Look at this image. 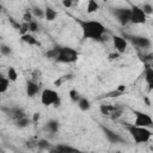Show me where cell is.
<instances>
[{"label":"cell","instance_id":"37","mask_svg":"<svg viewBox=\"0 0 153 153\" xmlns=\"http://www.w3.org/2000/svg\"><path fill=\"white\" fill-rule=\"evenodd\" d=\"M39 78H41V72H39V71H35V72H33V80L39 79Z\"/></svg>","mask_w":153,"mask_h":153},{"label":"cell","instance_id":"16","mask_svg":"<svg viewBox=\"0 0 153 153\" xmlns=\"http://www.w3.org/2000/svg\"><path fill=\"white\" fill-rule=\"evenodd\" d=\"M145 80H146L147 85L149 86V88L153 90V68L151 67V65H146V69H145Z\"/></svg>","mask_w":153,"mask_h":153},{"label":"cell","instance_id":"12","mask_svg":"<svg viewBox=\"0 0 153 153\" xmlns=\"http://www.w3.org/2000/svg\"><path fill=\"white\" fill-rule=\"evenodd\" d=\"M26 96L27 97H35L38 91H39V85L36 80L31 79V80H27L26 81Z\"/></svg>","mask_w":153,"mask_h":153},{"label":"cell","instance_id":"20","mask_svg":"<svg viewBox=\"0 0 153 153\" xmlns=\"http://www.w3.org/2000/svg\"><path fill=\"white\" fill-rule=\"evenodd\" d=\"M76 104H78V108L81 111H88L91 109V102L85 97H80V99H79V102Z\"/></svg>","mask_w":153,"mask_h":153},{"label":"cell","instance_id":"28","mask_svg":"<svg viewBox=\"0 0 153 153\" xmlns=\"http://www.w3.org/2000/svg\"><path fill=\"white\" fill-rule=\"evenodd\" d=\"M32 18H33V14H32L31 8H26V10L24 11V14H23V22L30 23L31 20H33Z\"/></svg>","mask_w":153,"mask_h":153},{"label":"cell","instance_id":"21","mask_svg":"<svg viewBox=\"0 0 153 153\" xmlns=\"http://www.w3.org/2000/svg\"><path fill=\"white\" fill-rule=\"evenodd\" d=\"M10 79L7 76H4L2 74L0 75V93H5L8 87H10Z\"/></svg>","mask_w":153,"mask_h":153},{"label":"cell","instance_id":"34","mask_svg":"<svg viewBox=\"0 0 153 153\" xmlns=\"http://www.w3.org/2000/svg\"><path fill=\"white\" fill-rule=\"evenodd\" d=\"M142 61H152L153 60V54H147V55H140Z\"/></svg>","mask_w":153,"mask_h":153},{"label":"cell","instance_id":"32","mask_svg":"<svg viewBox=\"0 0 153 153\" xmlns=\"http://www.w3.org/2000/svg\"><path fill=\"white\" fill-rule=\"evenodd\" d=\"M29 27H30V32H37L39 25H38V23H37L36 20H31V22L29 23Z\"/></svg>","mask_w":153,"mask_h":153},{"label":"cell","instance_id":"35","mask_svg":"<svg viewBox=\"0 0 153 153\" xmlns=\"http://www.w3.org/2000/svg\"><path fill=\"white\" fill-rule=\"evenodd\" d=\"M120 53L118 51H116V53H111V54H109V60L110 61H112V60H116V59H118L120 57Z\"/></svg>","mask_w":153,"mask_h":153},{"label":"cell","instance_id":"22","mask_svg":"<svg viewBox=\"0 0 153 153\" xmlns=\"http://www.w3.org/2000/svg\"><path fill=\"white\" fill-rule=\"evenodd\" d=\"M31 121H32V120L27 118V116H24V117H22V118H19V120L16 121V126H17L19 129H24V128H26V127L31 123Z\"/></svg>","mask_w":153,"mask_h":153},{"label":"cell","instance_id":"1","mask_svg":"<svg viewBox=\"0 0 153 153\" xmlns=\"http://www.w3.org/2000/svg\"><path fill=\"white\" fill-rule=\"evenodd\" d=\"M80 25L82 38L92 39V41H103V36L106 33V27L98 20H86V19H76Z\"/></svg>","mask_w":153,"mask_h":153},{"label":"cell","instance_id":"36","mask_svg":"<svg viewBox=\"0 0 153 153\" xmlns=\"http://www.w3.org/2000/svg\"><path fill=\"white\" fill-rule=\"evenodd\" d=\"M39 121V112H35L33 116H32V122L33 123H37Z\"/></svg>","mask_w":153,"mask_h":153},{"label":"cell","instance_id":"8","mask_svg":"<svg viewBox=\"0 0 153 153\" xmlns=\"http://www.w3.org/2000/svg\"><path fill=\"white\" fill-rule=\"evenodd\" d=\"M135 120H134V124L135 126H140V127H146V128H152L153 127V118L142 111L139 110H134L133 111Z\"/></svg>","mask_w":153,"mask_h":153},{"label":"cell","instance_id":"5","mask_svg":"<svg viewBox=\"0 0 153 153\" xmlns=\"http://www.w3.org/2000/svg\"><path fill=\"white\" fill-rule=\"evenodd\" d=\"M99 111L105 117H109L111 120H117L123 114V106L120 104L110 105V104H102L99 106Z\"/></svg>","mask_w":153,"mask_h":153},{"label":"cell","instance_id":"9","mask_svg":"<svg viewBox=\"0 0 153 153\" xmlns=\"http://www.w3.org/2000/svg\"><path fill=\"white\" fill-rule=\"evenodd\" d=\"M131 23L133 24H145L147 20V14L143 12L141 6L131 5Z\"/></svg>","mask_w":153,"mask_h":153},{"label":"cell","instance_id":"25","mask_svg":"<svg viewBox=\"0 0 153 153\" xmlns=\"http://www.w3.org/2000/svg\"><path fill=\"white\" fill-rule=\"evenodd\" d=\"M31 11H32L33 17H36V18H38V19L44 18V10H42L39 6H33V7L31 8Z\"/></svg>","mask_w":153,"mask_h":153},{"label":"cell","instance_id":"10","mask_svg":"<svg viewBox=\"0 0 153 153\" xmlns=\"http://www.w3.org/2000/svg\"><path fill=\"white\" fill-rule=\"evenodd\" d=\"M102 130H103V133H104V135H105V137L108 139L109 142H111V143H124V139L120 134H117L116 131H114V130H111V129H109L108 127H104V126H102Z\"/></svg>","mask_w":153,"mask_h":153},{"label":"cell","instance_id":"24","mask_svg":"<svg viewBox=\"0 0 153 153\" xmlns=\"http://www.w3.org/2000/svg\"><path fill=\"white\" fill-rule=\"evenodd\" d=\"M7 78H8L12 82L17 81V79H18V73H17V71H16L14 67H8V69H7Z\"/></svg>","mask_w":153,"mask_h":153},{"label":"cell","instance_id":"19","mask_svg":"<svg viewBox=\"0 0 153 153\" xmlns=\"http://www.w3.org/2000/svg\"><path fill=\"white\" fill-rule=\"evenodd\" d=\"M56 17H57V12L53 7H50V6L45 7V10H44V18H45V20L54 22L56 19Z\"/></svg>","mask_w":153,"mask_h":153},{"label":"cell","instance_id":"13","mask_svg":"<svg viewBox=\"0 0 153 153\" xmlns=\"http://www.w3.org/2000/svg\"><path fill=\"white\" fill-rule=\"evenodd\" d=\"M49 152H55V153H74V152H78V149L72 147V146H68V145H65V143H60V145H56V146L51 147L49 149Z\"/></svg>","mask_w":153,"mask_h":153},{"label":"cell","instance_id":"29","mask_svg":"<svg viewBox=\"0 0 153 153\" xmlns=\"http://www.w3.org/2000/svg\"><path fill=\"white\" fill-rule=\"evenodd\" d=\"M69 98H71V100L73 102V103H78L79 102V99H80V94H79V92L76 91V90H71L69 91Z\"/></svg>","mask_w":153,"mask_h":153},{"label":"cell","instance_id":"4","mask_svg":"<svg viewBox=\"0 0 153 153\" xmlns=\"http://www.w3.org/2000/svg\"><path fill=\"white\" fill-rule=\"evenodd\" d=\"M41 103L44 106H59L61 103V98L59 93L53 88H44L41 93Z\"/></svg>","mask_w":153,"mask_h":153},{"label":"cell","instance_id":"33","mask_svg":"<svg viewBox=\"0 0 153 153\" xmlns=\"http://www.w3.org/2000/svg\"><path fill=\"white\" fill-rule=\"evenodd\" d=\"M8 20H10V24H11L16 30H19V29H20V24H22V23L17 22V20H16L14 18H12V17H10V18H8Z\"/></svg>","mask_w":153,"mask_h":153},{"label":"cell","instance_id":"3","mask_svg":"<svg viewBox=\"0 0 153 153\" xmlns=\"http://www.w3.org/2000/svg\"><path fill=\"white\" fill-rule=\"evenodd\" d=\"M78 57H79V54L75 49L71 47H60L56 61L60 63H74L76 62Z\"/></svg>","mask_w":153,"mask_h":153},{"label":"cell","instance_id":"17","mask_svg":"<svg viewBox=\"0 0 153 153\" xmlns=\"http://www.w3.org/2000/svg\"><path fill=\"white\" fill-rule=\"evenodd\" d=\"M59 128H60V123H59V121H56V120H49V121L45 123V129H47L49 133H51V134L57 133V131H59Z\"/></svg>","mask_w":153,"mask_h":153},{"label":"cell","instance_id":"15","mask_svg":"<svg viewBox=\"0 0 153 153\" xmlns=\"http://www.w3.org/2000/svg\"><path fill=\"white\" fill-rule=\"evenodd\" d=\"M22 41L29 45H33V47H39L41 43L39 41H37V38L35 36H32L30 32L29 33H25V35H22Z\"/></svg>","mask_w":153,"mask_h":153},{"label":"cell","instance_id":"30","mask_svg":"<svg viewBox=\"0 0 153 153\" xmlns=\"http://www.w3.org/2000/svg\"><path fill=\"white\" fill-rule=\"evenodd\" d=\"M18 31H19L20 36H22V35H25V33H29V32H30L29 23H26V22H22V24H20V29H19Z\"/></svg>","mask_w":153,"mask_h":153},{"label":"cell","instance_id":"23","mask_svg":"<svg viewBox=\"0 0 153 153\" xmlns=\"http://www.w3.org/2000/svg\"><path fill=\"white\" fill-rule=\"evenodd\" d=\"M59 50H60V47H54L51 49H49L47 53H45V56L49 59V60H55L57 59V55H59Z\"/></svg>","mask_w":153,"mask_h":153},{"label":"cell","instance_id":"39","mask_svg":"<svg viewBox=\"0 0 153 153\" xmlns=\"http://www.w3.org/2000/svg\"><path fill=\"white\" fill-rule=\"evenodd\" d=\"M72 1H73V4H74V5H75V4H78V2H79V0H72Z\"/></svg>","mask_w":153,"mask_h":153},{"label":"cell","instance_id":"31","mask_svg":"<svg viewBox=\"0 0 153 153\" xmlns=\"http://www.w3.org/2000/svg\"><path fill=\"white\" fill-rule=\"evenodd\" d=\"M142 10H143V12L147 14V16H151V14H153V6L151 5V4H148V2H146V4H143L142 6Z\"/></svg>","mask_w":153,"mask_h":153},{"label":"cell","instance_id":"27","mask_svg":"<svg viewBox=\"0 0 153 153\" xmlns=\"http://www.w3.org/2000/svg\"><path fill=\"white\" fill-rule=\"evenodd\" d=\"M37 147H38L39 149H48V151L51 148V147H50L49 141H48V140H45V139L37 140Z\"/></svg>","mask_w":153,"mask_h":153},{"label":"cell","instance_id":"40","mask_svg":"<svg viewBox=\"0 0 153 153\" xmlns=\"http://www.w3.org/2000/svg\"><path fill=\"white\" fill-rule=\"evenodd\" d=\"M151 67H152V68H153V62H152V63H151Z\"/></svg>","mask_w":153,"mask_h":153},{"label":"cell","instance_id":"38","mask_svg":"<svg viewBox=\"0 0 153 153\" xmlns=\"http://www.w3.org/2000/svg\"><path fill=\"white\" fill-rule=\"evenodd\" d=\"M116 90H117L118 92H121V93H123V92L126 91V86H124V85H118Z\"/></svg>","mask_w":153,"mask_h":153},{"label":"cell","instance_id":"6","mask_svg":"<svg viewBox=\"0 0 153 153\" xmlns=\"http://www.w3.org/2000/svg\"><path fill=\"white\" fill-rule=\"evenodd\" d=\"M123 37L128 41V42H130L134 47H136V48H139V49H147V48H149L151 47V39L149 38H147V37H145V36H139V35H128V33H124L123 35Z\"/></svg>","mask_w":153,"mask_h":153},{"label":"cell","instance_id":"14","mask_svg":"<svg viewBox=\"0 0 153 153\" xmlns=\"http://www.w3.org/2000/svg\"><path fill=\"white\" fill-rule=\"evenodd\" d=\"M7 115H8L12 120H14V121H17V120H19V118L26 116V115H25V111H24L22 108H18V106L10 108V109L7 110Z\"/></svg>","mask_w":153,"mask_h":153},{"label":"cell","instance_id":"7","mask_svg":"<svg viewBox=\"0 0 153 153\" xmlns=\"http://www.w3.org/2000/svg\"><path fill=\"white\" fill-rule=\"evenodd\" d=\"M114 16L121 25H127L131 23V10L128 7H116L114 8Z\"/></svg>","mask_w":153,"mask_h":153},{"label":"cell","instance_id":"26","mask_svg":"<svg viewBox=\"0 0 153 153\" xmlns=\"http://www.w3.org/2000/svg\"><path fill=\"white\" fill-rule=\"evenodd\" d=\"M0 53H1V55H4V56H10V55L12 54V48H11L10 45L5 44V43H1V44H0Z\"/></svg>","mask_w":153,"mask_h":153},{"label":"cell","instance_id":"11","mask_svg":"<svg viewBox=\"0 0 153 153\" xmlns=\"http://www.w3.org/2000/svg\"><path fill=\"white\" fill-rule=\"evenodd\" d=\"M111 38H112V43H114L116 51H118L120 54H123L128 48V41L123 36H120V35H112Z\"/></svg>","mask_w":153,"mask_h":153},{"label":"cell","instance_id":"2","mask_svg":"<svg viewBox=\"0 0 153 153\" xmlns=\"http://www.w3.org/2000/svg\"><path fill=\"white\" fill-rule=\"evenodd\" d=\"M127 130L130 134V136L133 137L134 142L137 143V145L139 143H146V142H148L151 140L152 135H153V131L149 128L135 126L134 123L133 124H128L127 126Z\"/></svg>","mask_w":153,"mask_h":153},{"label":"cell","instance_id":"18","mask_svg":"<svg viewBox=\"0 0 153 153\" xmlns=\"http://www.w3.org/2000/svg\"><path fill=\"white\" fill-rule=\"evenodd\" d=\"M100 8V5L97 0H87V6H86V12L88 14L96 13Z\"/></svg>","mask_w":153,"mask_h":153}]
</instances>
